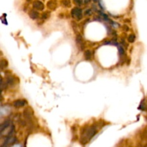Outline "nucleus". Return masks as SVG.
Listing matches in <instances>:
<instances>
[{
    "instance_id": "17",
    "label": "nucleus",
    "mask_w": 147,
    "mask_h": 147,
    "mask_svg": "<svg viewBox=\"0 0 147 147\" xmlns=\"http://www.w3.org/2000/svg\"><path fill=\"white\" fill-rule=\"evenodd\" d=\"M91 14H92V9H86L84 13V14L86 16H89Z\"/></svg>"
},
{
    "instance_id": "22",
    "label": "nucleus",
    "mask_w": 147,
    "mask_h": 147,
    "mask_svg": "<svg viewBox=\"0 0 147 147\" xmlns=\"http://www.w3.org/2000/svg\"><path fill=\"white\" fill-rule=\"evenodd\" d=\"M1 147H7V146H4V145H2V146H1Z\"/></svg>"
},
{
    "instance_id": "5",
    "label": "nucleus",
    "mask_w": 147,
    "mask_h": 147,
    "mask_svg": "<svg viewBox=\"0 0 147 147\" xmlns=\"http://www.w3.org/2000/svg\"><path fill=\"white\" fill-rule=\"evenodd\" d=\"M26 104V101L24 100H17L13 103V106L15 108L23 107Z\"/></svg>"
},
{
    "instance_id": "19",
    "label": "nucleus",
    "mask_w": 147,
    "mask_h": 147,
    "mask_svg": "<svg viewBox=\"0 0 147 147\" xmlns=\"http://www.w3.org/2000/svg\"><path fill=\"white\" fill-rule=\"evenodd\" d=\"M123 30H124L125 31H128V30H129V27L126 25H124L123 26Z\"/></svg>"
},
{
    "instance_id": "7",
    "label": "nucleus",
    "mask_w": 147,
    "mask_h": 147,
    "mask_svg": "<svg viewBox=\"0 0 147 147\" xmlns=\"http://www.w3.org/2000/svg\"><path fill=\"white\" fill-rule=\"evenodd\" d=\"M29 15H30V17L32 20H36L40 16V14L38 13V11H35V10H31L29 13Z\"/></svg>"
},
{
    "instance_id": "18",
    "label": "nucleus",
    "mask_w": 147,
    "mask_h": 147,
    "mask_svg": "<svg viewBox=\"0 0 147 147\" xmlns=\"http://www.w3.org/2000/svg\"><path fill=\"white\" fill-rule=\"evenodd\" d=\"M73 1H74L75 4H77L78 6H80L83 4V1H82V0H73Z\"/></svg>"
},
{
    "instance_id": "23",
    "label": "nucleus",
    "mask_w": 147,
    "mask_h": 147,
    "mask_svg": "<svg viewBox=\"0 0 147 147\" xmlns=\"http://www.w3.org/2000/svg\"><path fill=\"white\" fill-rule=\"evenodd\" d=\"M146 147H147V146H146Z\"/></svg>"
},
{
    "instance_id": "16",
    "label": "nucleus",
    "mask_w": 147,
    "mask_h": 147,
    "mask_svg": "<svg viewBox=\"0 0 147 147\" xmlns=\"http://www.w3.org/2000/svg\"><path fill=\"white\" fill-rule=\"evenodd\" d=\"M50 17V13L49 12H44L42 14V18L44 19V20H46V19H47L48 17Z\"/></svg>"
},
{
    "instance_id": "13",
    "label": "nucleus",
    "mask_w": 147,
    "mask_h": 147,
    "mask_svg": "<svg viewBox=\"0 0 147 147\" xmlns=\"http://www.w3.org/2000/svg\"><path fill=\"white\" fill-rule=\"evenodd\" d=\"M110 24H111V27H113V28H114V29H117V28H119V27H120V24H119V23L116 22L112 21L110 23Z\"/></svg>"
},
{
    "instance_id": "14",
    "label": "nucleus",
    "mask_w": 147,
    "mask_h": 147,
    "mask_svg": "<svg viewBox=\"0 0 147 147\" xmlns=\"http://www.w3.org/2000/svg\"><path fill=\"white\" fill-rule=\"evenodd\" d=\"M62 3L65 7H70V0H63Z\"/></svg>"
},
{
    "instance_id": "10",
    "label": "nucleus",
    "mask_w": 147,
    "mask_h": 147,
    "mask_svg": "<svg viewBox=\"0 0 147 147\" xmlns=\"http://www.w3.org/2000/svg\"><path fill=\"white\" fill-rule=\"evenodd\" d=\"M84 56H85V58L86 60H90V59L92 58V53L90 50H86L84 53Z\"/></svg>"
},
{
    "instance_id": "8",
    "label": "nucleus",
    "mask_w": 147,
    "mask_h": 147,
    "mask_svg": "<svg viewBox=\"0 0 147 147\" xmlns=\"http://www.w3.org/2000/svg\"><path fill=\"white\" fill-rule=\"evenodd\" d=\"M6 84L7 86H11L14 84V78L11 77V76H8L7 78V80H6Z\"/></svg>"
},
{
    "instance_id": "1",
    "label": "nucleus",
    "mask_w": 147,
    "mask_h": 147,
    "mask_svg": "<svg viewBox=\"0 0 147 147\" xmlns=\"http://www.w3.org/2000/svg\"><path fill=\"white\" fill-rule=\"evenodd\" d=\"M97 132V128L95 126H88L83 131L80 137V142L83 144H86L90 141V139L96 135Z\"/></svg>"
},
{
    "instance_id": "11",
    "label": "nucleus",
    "mask_w": 147,
    "mask_h": 147,
    "mask_svg": "<svg viewBox=\"0 0 147 147\" xmlns=\"http://www.w3.org/2000/svg\"><path fill=\"white\" fill-rule=\"evenodd\" d=\"M135 40H136V36H135L134 34H130V35L128 37V41H129V42L131 43L134 42L135 41Z\"/></svg>"
},
{
    "instance_id": "4",
    "label": "nucleus",
    "mask_w": 147,
    "mask_h": 147,
    "mask_svg": "<svg viewBox=\"0 0 147 147\" xmlns=\"http://www.w3.org/2000/svg\"><path fill=\"white\" fill-rule=\"evenodd\" d=\"M76 43L78 44V45L80 46V49L83 50V49L84 48V42H83V37H82V36L80 35V34H78V35L76 36Z\"/></svg>"
},
{
    "instance_id": "21",
    "label": "nucleus",
    "mask_w": 147,
    "mask_h": 147,
    "mask_svg": "<svg viewBox=\"0 0 147 147\" xmlns=\"http://www.w3.org/2000/svg\"><path fill=\"white\" fill-rule=\"evenodd\" d=\"M12 147H22V146H20V144H15L14 145V146H12Z\"/></svg>"
},
{
    "instance_id": "20",
    "label": "nucleus",
    "mask_w": 147,
    "mask_h": 147,
    "mask_svg": "<svg viewBox=\"0 0 147 147\" xmlns=\"http://www.w3.org/2000/svg\"><path fill=\"white\" fill-rule=\"evenodd\" d=\"M90 0H84V3L85 4H88V2H90Z\"/></svg>"
},
{
    "instance_id": "12",
    "label": "nucleus",
    "mask_w": 147,
    "mask_h": 147,
    "mask_svg": "<svg viewBox=\"0 0 147 147\" xmlns=\"http://www.w3.org/2000/svg\"><path fill=\"white\" fill-rule=\"evenodd\" d=\"M118 48H119V55H120L121 56L124 55V54H125V50H124V49L123 48V47H122L121 45H119V46H118Z\"/></svg>"
},
{
    "instance_id": "2",
    "label": "nucleus",
    "mask_w": 147,
    "mask_h": 147,
    "mask_svg": "<svg viewBox=\"0 0 147 147\" xmlns=\"http://www.w3.org/2000/svg\"><path fill=\"white\" fill-rule=\"evenodd\" d=\"M71 15L73 18H76L77 20H80L83 18V13L82 9L79 7H75L72 9Z\"/></svg>"
},
{
    "instance_id": "9",
    "label": "nucleus",
    "mask_w": 147,
    "mask_h": 147,
    "mask_svg": "<svg viewBox=\"0 0 147 147\" xmlns=\"http://www.w3.org/2000/svg\"><path fill=\"white\" fill-rule=\"evenodd\" d=\"M10 125H11V121H10L9 120L5 121H4V123L1 125V128H0V130H1V131L4 130V129H6V128L8 127V126H9Z\"/></svg>"
},
{
    "instance_id": "6",
    "label": "nucleus",
    "mask_w": 147,
    "mask_h": 147,
    "mask_svg": "<svg viewBox=\"0 0 147 147\" xmlns=\"http://www.w3.org/2000/svg\"><path fill=\"white\" fill-rule=\"evenodd\" d=\"M47 7L52 10L55 9V8L57 7V2L55 0H50L47 2Z\"/></svg>"
},
{
    "instance_id": "3",
    "label": "nucleus",
    "mask_w": 147,
    "mask_h": 147,
    "mask_svg": "<svg viewBox=\"0 0 147 147\" xmlns=\"http://www.w3.org/2000/svg\"><path fill=\"white\" fill-rule=\"evenodd\" d=\"M32 6L33 8L37 10H43L45 8L44 4L41 1H40V0H35L33 2Z\"/></svg>"
},
{
    "instance_id": "15",
    "label": "nucleus",
    "mask_w": 147,
    "mask_h": 147,
    "mask_svg": "<svg viewBox=\"0 0 147 147\" xmlns=\"http://www.w3.org/2000/svg\"><path fill=\"white\" fill-rule=\"evenodd\" d=\"M7 65H8V63H7V60H1V69L5 68V67L7 66Z\"/></svg>"
}]
</instances>
